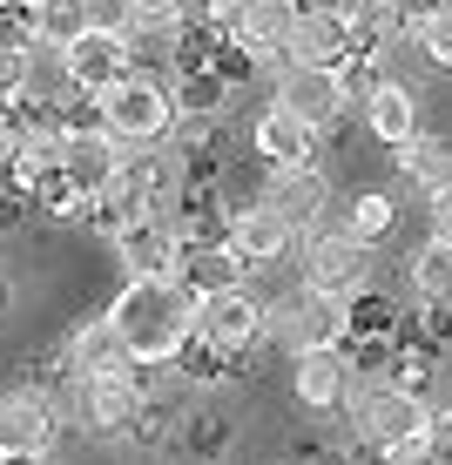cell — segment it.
I'll list each match as a JSON object with an SVG mask.
<instances>
[{
    "instance_id": "1f68e13d",
    "label": "cell",
    "mask_w": 452,
    "mask_h": 465,
    "mask_svg": "<svg viewBox=\"0 0 452 465\" xmlns=\"http://www.w3.org/2000/svg\"><path fill=\"white\" fill-rule=\"evenodd\" d=\"M0 94L21 102V47H0Z\"/></svg>"
},
{
    "instance_id": "f1b7e54d",
    "label": "cell",
    "mask_w": 452,
    "mask_h": 465,
    "mask_svg": "<svg viewBox=\"0 0 452 465\" xmlns=\"http://www.w3.org/2000/svg\"><path fill=\"white\" fill-rule=\"evenodd\" d=\"M88 7V35H128L136 27V0H82Z\"/></svg>"
},
{
    "instance_id": "4dcf8cb0",
    "label": "cell",
    "mask_w": 452,
    "mask_h": 465,
    "mask_svg": "<svg viewBox=\"0 0 452 465\" xmlns=\"http://www.w3.org/2000/svg\"><path fill=\"white\" fill-rule=\"evenodd\" d=\"M439 7H452V0H392V21L412 35V27H418V21H432Z\"/></svg>"
},
{
    "instance_id": "d4e9b609",
    "label": "cell",
    "mask_w": 452,
    "mask_h": 465,
    "mask_svg": "<svg viewBox=\"0 0 452 465\" xmlns=\"http://www.w3.org/2000/svg\"><path fill=\"white\" fill-rule=\"evenodd\" d=\"M27 14H35V35L55 41V47H75L88 35V7H82V0H35Z\"/></svg>"
},
{
    "instance_id": "8fae6325",
    "label": "cell",
    "mask_w": 452,
    "mask_h": 465,
    "mask_svg": "<svg viewBox=\"0 0 452 465\" xmlns=\"http://www.w3.org/2000/svg\"><path fill=\"white\" fill-rule=\"evenodd\" d=\"M55 452V405L41 391L0 398V459H47Z\"/></svg>"
},
{
    "instance_id": "4fadbf2b",
    "label": "cell",
    "mask_w": 452,
    "mask_h": 465,
    "mask_svg": "<svg viewBox=\"0 0 452 465\" xmlns=\"http://www.w3.org/2000/svg\"><path fill=\"white\" fill-rule=\"evenodd\" d=\"M351 54H358V41L345 35V21H337V14H331V7H304L284 61H290V68H325V74H337Z\"/></svg>"
},
{
    "instance_id": "f546056e",
    "label": "cell",
    "mask_w": 452,
    "mask_h": 465,
    "mask_svg": "<svg viewBox=\"0 0 452 465\" xmlns=\"http://www.w3.org/2000/svg\"><path fill=\"white\" fill-rule=\"evenodd\" d=\"M378 465H452L439 445L426 439V431H412V439H398V445H385L378 452Z\"/></svg>"
},
{
    "instance_id": "ba28073f",
    "label": "cell",
    "mask_w": 452,
    "mask_h": 465,
    "mask_svg": "<svg viewBox=\"0 0 452 465\" xmlns=\"http://www.w3.org/2000/svg\"><path fill=\"white\" fill-rule=\"evenodd\" d=\"M297 14L304 0H236L230 14H223V41L244 47L250 61H270V54H290V35H297Z\"/></svg>"
},
{
    "instance_id": "9a60e30c",
    "label": "cell",
    "mask_w": 452,
    "mask_h": 465,
    "mask_svg": "<svg viewBox=\"0 0 452 465\" xmlns=\"http://www.w3.org/2000/svg\"><path fill=\"white\" fill-rule=\"evenodd\" d=\"M223 243H230V256H236L244 270H264V263H277L297 236H290L284 223L264 210V203H244V210H230V223H223Z\"/></svg>"
},
{
    "instance_id": "836d02e7",
    "label": "cell",
    "mask_w": 452,
    "mask_h": 465,
    "mask_svg": "<svg viewBox=\"0 0 452 465\" xmlns=\"http://www.w3.org/2000/svg\"><path fill=\"white\" fill-rule=\"evenodd\" d=\"M426 439H432V445H439V452L452 459V405H439V411L426 419Z\"/></svg>"
},
{
    "instance_id": "484cf974",
    "label": "cell",
    "mask_w": 452,
    "mask_h": 465,
    "mask_svg": "<svg viewBox=\"0 0 452 465\" xmlns=\"http://www.w3.org/2000/svg\"><path fill=\"white\" fill-rule=\"evenodd\" d=\"M412 291L426 297V303H446L452 297V250L432 243V236L412 250Z\"/></svg>"
},
{
    "instance_id": "4316f807",
    "label": "cell",
    "mask_w": 452,
    "mask_h": 465,
    "mask_svg": "<svg viewBox=\"0 0 452 465\" xmlns=\"http://www.w3.org/2000/svg\"><path fill=\"white\" fill-rule=\"evenodd\" d=\"M412 47H418V61H426V68L452 74V7H439L432 21H418V27H412Z\"/></svg>"
},
{
    "instance_id": "cb8c5ba5",
    "label": "cell",
    "mask_w": 452,
    "mask_h": 465,
    "mask_svg": "<svg viewBox=\"0 0 452 465\" xmlns=\"http://www.w3.org/2000/svg\"><path fill=\"white\" fill-rule=\"evenodd\" d=\"M392 223H398V210H392V196H378V189H371V196H358L351 203L345 216H337V230L351 236V243H385V236H392Z\"/></svg>"
},
{
    "instance_id": "5b68a950",
    "label": "cell",
    "mask_w": 452,
    "mask_h": 465,
    "mask_svg": "<svg viewBox=\"0 0 452 465\" xmlns=\"http://www.w3.org/2000/svg\"><path fill=\"white\" fill-rule=\"evenodd\" d=\"M297 263H304V291H317V297H345V303H351V297L371 283V250L351 243L345 230L304 236V243H297Z\"/></svg>"
},
{
    "instance_id": "ffe728a7",
    "label": "cell",
    "mask_w": 452,
    "mask_h": 465,
    "mask_svg": "<svg viewBox=\"0 0 452 465\" xmlns=\"http://www.w3.org/2000/svg\"><path fill=\"white\" fill-rule=\"evenodd\" d=\"M250 270L230 256V243H183V263H176V283L189 297H216V291H236Z\"/></svg>"
},
{
    "instance_id": "277c9868",
    "label": "cell",
    "mask_w": 452,
    "mask_h": 465,
    "mask_svg": "<svg viewBox=\"0 0 452 465\" xmlns=\"http://www.w3.org/2000/svg\"><path fill=\"white\" fill-rule=\"evenodd\" d=\"M345 405H351V425H358V445H371V452H385V445L426 431V419H432V405L412 391V384H378V378L351 384Z\"/></svg>"
},
{
    "instance_id": "d590c367",
    "label": "cell",
    "mask_w": 452,
    "mask_h": 465,
    "mask_svg": "<svg viewBox=\"0 0 452 465\" xmlns=\"http://www.w3.org/2000/svg\"><path fill=\"white\" fill-rule=\"evenodd\" d=\"M7 108H14V102H7V94H0V122H7Z\"/></svg>"
},
{
    "instance_id": "d6a6232c",
    "label": "cell",
    "mask_w": 452,
    "mask_h": 465,
    "mask_svg": "<svg viewBox=\"0 0 452 465\" xmlns=\"http://www.w3.org/2000/svg\"><path fill=\"white\" fill-rule=\"evenodd\" d=\"M432 243L452 250V189H439V196H432Z\"/></svg>"
},
{
    "instance_id": "83f0119b",
    "label": "cell",
    "mask_w": 452,
    "mask_h": 465,
    "mask_svg": "<svg viewBox=\"0 0 452 465\" xmlns=\"http://www.w3.org/2000/svg\"><path fill=\"white\" fill-rule=\"evenodd\" d=\"M136 21H176V27H189V21H216V14H209L203 0H136Z\"/></svg>"
},
{
    "instance_id": "e0dca14e",
    "label": "cell",
    "mask_w": 452,
    "mask_h": 465,
    "mask_svg": "<svg viewBox=\"0 0 452 465\" xmlns=\"http://www.w3.org/2000/svg\"><path fill=\"white\" fill-rule=\"evenodd\" d=\"M116 169H122V142L108 135H68V149H61V183L75 203H95Z\"/></svg>"
},
{
    "instance_id": "30bf717a",
    "label": "cell",
    "mask_w": 452,
    "mask_h": 465,
    "mask_svg": "<svg viewBox=\"0 0 452 465\" xmlns=\"http://www.w3.org/2000/svg\"><path fill=\"white\" fill-rule=\"evenodd\" d=\"M277 108L284 115H297L304 128H337V115H345V88H337V74H325V68H277Z\"/></svg>"
},
{
    "instance_id": "603a6c76",
    "label": "cell",
    "mask_w": 452,
    "mask_h": 465,
    "mask_svg": "<svg viewBox=\"0 0 452 465\" xmlns=\"http://www.w3.org/2000/svg\"><path fill=\"white\" fill-rule=\"evenodd\" d=\"M331 14L345 21V35L358 41V47H385L398 35V21H392V0H331Z\"/></svg>"
},
{
    "instance_id": "6da1fadb",
    "label": "cell",
    "mask_w": 452,
    "mask_h": 465,
    "mask_svg": "<svg viewBox=\"0 0 452 465\" xmlns=\"http://www.w3.org/2000/svg\"><path fill=\"white\" fill-rule=\"evenodd\" d=\"M108 324L136 364H169L196 338V297L176 277H142V283H122V297L108 303Z\"/></svg>"
},
{
    "instance_id": "7402d4cb",
    "label": "cell",
    "mask_w": 452,
    "mask_h": 465,
    "mask_svg": "<svg viewBox=\"0 0 452 465\" xmlns=\"http://www.w3.org/2000/svg\"><path fill=\"white\" fill-rule=\"evenodd\" d=\"M398 175H406L412 189H426V196H439V189H452V135H418L398 149Z\"/></svg>"
},
{
    "instance_id": "ac0fdd59",
    "label": "cell",
    "mask_w": 452,
    "mask_h": 465,
    "mask_svg": "<svg viewBox=\"0 0 452 465\" xmlns=\"http://www.w3.org/2000/svg\"><path fill=\"white\" fill-rule=\"evenodd\" d=\"M358 115H365V128H371V142L406 149V142L418 135V94H412V82H392V74H385V82L365 94Z\"/></svg>"
},
{
    "instance_id": "9c48e42d",
    "label": "cell",
    "mask_w": 452,
    "mask_h": 465,
    "mask_svg": "<svg viewBox=\"0 0 452 465\" xmlns=\"http://www.w3.org/2000/svg\"><path fill=\"white\" fill-rule=\"evenodd\" d=\"M351 384H358V364H351V351H297L290 358V391H297L304 411H337L351 398Z\"/></svg>"
},
{
    "instance_id": "7a4b0ae2",
    "label": "cell",
    "mask_w": 452,
    "mask_h": 465,
    "mask_svg": "<svg viewBox=\"0 0 452 465\" xmlns=\"http://www.w3.org/2000/svg\"><path fill=\"white\" fill-rule=\"evenodd\" d=\"M102 128L108 142H122V149H163V142H176V128H183V115H176V88L156 82V74H128V82H116L102 94Z\"/></svg>"
},
{
    "instance_id": "8992f818",
    "label": "cell",
    "mask_w": 452,
    "mask_h": 465,
    "mask_svg": "<svg viewBox=\"0 0 452 465\" xmlns=\"http://www.w3.org/2000/svg\"><path fill=\"white\" fill-rule=\"evenodd\" d=\"M75 411H82V425L102 431V439H122V431H136V419L149 411L142 364H128V371H102V378H75Z\"/></svg>"
},
{
    "instance_id": "3957f363",
    "label": "cell",
    "mask_w": 452,
    "mask_h": 465,
    "mask_svg": "<svg viewBox=\"0 0 452 465\" xmlns=\"http://www.w3.org/2000/svg\"><path fill=\"white\" fill-rule=\"evenodd\" d=\"M256 203L284 223L290 236H317V230H337V196H331V175L317 163H297V169H264L256 183Z\"/></svg>"
},
{
    "instance_id": "e575fe53",
    "label": "cell",
    "mask_w": 452,
    "mask_h": 465,
    "mask_svg": "<svg viewBox=\"0 0 452 465\" xmlns=\"http://www.w3.org/2000/svg\"><path fill=\"white\" fill-rule=\"evenodd\" d=\"M0 7H35V0H0Z\"/></svg>"
},
{
    "instance_id": "5bb4252c",
    "label": "cell",
    "mask_w": 452,
    "mask_h": 465,
    "mask_svg": "<svg viewBox=\"0 0 452 465\" xmlns=\"http://www.w3.org/2000/svg\"><path fill=\"white\" fill-rule=\"evenodd\" d=\"M116 256H122L128 283H142V277H176V263H183V236H176L169 223L142 216V223H128V230L116 236Z\"/></svg>"
},
{
    "instance_id": "52a82bcc",
    "label": "cell",
    "mask_w": 452,
    "mask_h": 465,
    "mask_svg": "<svg viewBox=\"0 0 452 465\" xmlns=\"http://www.w3.org/2000/svg\"><path fill=\"white\" fill-rule=\"evenodd\" d=\"M196 344L216 351V358H236V351L264 344V303H256L244 283L216 297H196Z\"/></svg>"
},
{
    "instance_id": "d6986e66",
    "label": "cell",
    "mask_w": 452,
    "mask_h": 465,
    "mask_svg": "<svg viewBox=\"0 0 452 465\" xmlns=\"http://www.w3.org/2000/svg\"><path fill=\"white\" fill-rule=\"evenodd\" d=\"M75 94V82H68V47H55V41H27L21 47V102L27 108H61Z\"/></svg>"
},
{
    "instance_id": "2e32d148",
    "label": "cell",
    "mask_w": 452,
    "mask_h": 465,
    "mask_svg": "<svg viewBox=\"0 0 452 465\" xmlns=\"http://www.w3.org/2000/svg\"><path fill=\"white\" fill-rule=\"evenodd\" d=\"M128 47H122V35H82L68 47V82H75V94H95L102 102L116 82H128Z\"/></svg>"
},
{
    "instance_id": "8d00e7d4",
    "label": "cell",
    "mask_w": 452,
    "mask_h": 465,
    "mask_svg": "<svg viewBox=\"0 0 452 465\" xmlns=\"http://www.w3.org/2000/svg\"><path fill=\"white\" fill-rule=\"evenodd\" d=\"M304 7H331V0H304Z\"/></svg>"
},
{
    "instance_id": "44dd1931",
    "label": "cell",
    "mask_w": 452,
    "mask_h": 465,
    "mask_svg": "<svg viewBox=\"0 0 452 465\" xmlns=\"http://www.w3.org/2000/svg\"><path fill=\"white\" fill-rule=\"evenodd\" d=\"M128 344L116 338V324H108V317H88L82 331H75L68 338V371L75 378H102V371H128Z\"/></svg>"
},
{
    "instance_id": "7c38bea8",
    "label": "cell",
    "mask_w": 452,
    "mask_h": 465,
    "mask_svg": "<svg viewBox=\"0 0 452 465\" xmlns=\"http://www.w3.org/2000/svg\"><path fill=\"white\" fill-rule=\"evenodd\" d=\"M317 128H304L297 115H284L277 102L270 108H256V122H250V149H256V163L264 169H297V163H317Z\"/></svg>"
}]
</instances>
